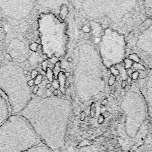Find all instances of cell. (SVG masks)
I'll use <instances>...</instances> for the list:
<instances>
[{
    "instance_id": "6da1fadb",
    "label": "cell",
    "mask_w": 152,
    "mask_h": 152,
    "mask_svg": "<svg viewBox=\"0 0 152 152\" xmlns=\"http://www.w3.org/2000/svg\"><path fill=\"white\" fill-rule=\"evenodd\" d=\"M71 112V103L67 99L32 96L18 115L29 123L41 142L54 152H61Z\"/></svg>"
},
{
    "instance_id": "7a4b0ae2",
    "label": "cell",
    "mask_w": 152,
    "mask_h": 152,
    "mask_svg": "<svg viewBox=\"0 0 152 152\" xmlns=\"http://www.w3.org/2000/svg\"><path fill=\"white\" fill-rule=\"evenodd\" d=\"M79 10L86 19L126 37L147 16L139 1H82Z\"/></svg>"
},
{
    "instance_id": "3957f363",
    "label": "cell",
    "mask_w": 152,
    "mask_h": 152,
    "mask_svg": "<svg viewBox=\"0 0 152 152\" xmlns=\"http://www.w3.org/2000/svg\"><path fill=\"white\" fill-rule=\"evenodd\" d=\"M107 69L98 49L93 44L85 41L80 43L77 47V61L73 73L77 97L88 102L104 93Z\"/></svg>"
},
{
    "instance_id": "277c9868",
    "label": "cell",
    "mask_w": 152,
    "mask_h": 152,
    "mask_svg": "<svg viewBox=\"0 0 152 152\" xmlns=\"http://www.w3.org/2000/svg\"><path fill=\"white\" fill-rule=\"evenodd\" d=\"M124 119L118 128L119 141L125 151L132 152L142 146L149 130L147 107L136 83H132L121 102Z\"/></svg>"
},
{
    "instance_id": "5b68a950",
    "label": "cell",
    "mask_w": 152,
    "mask_h": 152,
    "mask_svg": "<svg viewBox=\"0 0 152 152\" xmlns=\"http://www.w3.org/2000/svg\"><path fill=\"white\" fill-rule=\"evenodd\" d=\"M23 70L17 64L0 66V89L6 96L13 115H18L32 97Z\"/></svg>"
},
{
    "instance_id": "8992f818",
    "label": "cell",
    "mask_w": 152,
    "mask_h": 152,
    "mask_svg": "<svg viewBox=\"0 0 152 152\" xmlns=\"http://www.w3.org/2000/svg\"><path fill=\"white\" fill-rule=\"evenodd\" d=\"M41 143L29 123L12 114L0 126V152H24Z\"/></svg>"
},
{
    "instance_id": "52a82bcc",
    "label": "cell",
    "mask_w": 152,
    "mask_h": 152,
    "mask_svg": "<svg viewBox=\"0 0 152 152\" xmlns=\"http://www.w3.org/2000/svg\"><path fill=\"white\" fill-rule=\"evenodd\" d=\"M125 41L126 50L135 54L146 69L152 70V18L146 17L127 35Z\"/></svg>"
},
{
    "instance_id": "ba28073f",
    "label": "cell",
    "mask_w": 152,
    "mask_h": 152,
    "mask_svg": "<svg viewBox=\"0 0 152 152\" xmlns=\"http://www.w3.org/2000/svg\"><path fill=\"white\" fill-rule=\"evenodd\" d=\"M98 52L107 68L119 64L126 54L125 36L109 28L105 29L102 34Z\"/></svg>"
},
{
    "instance_id": "9c48e42d",
    "label": "cell",
    "mask_w": 152,
    "mask_h": 152,
    "mask_svg": "<svg viewBox=\"0 0 152 152\" xmlns=\"http://www.w3.org/2000/svg\"><path fill=\"white\" fill-rule=\"evenodd\" d=\"M35 7L33 1H0V9L8 18L20 21L27 17Z\"/></svg>"
},
{
    "instance_id": "30bf717a",
    "label": "cell",
    "mask_w": 152,
    "mask_h": 152,
    "mask_svg": "<svg viewBox=\"0 0 152 152\" xmlns=\"http://www.w3.org/2000/svg\"><path fill=\"white\" fill-rule=\"evenodd\" d=\"M135 83L145 101L149 117L152 118V70L144 73Z\"/></svg>"
},
{
    "instance_id": "8fae6325",
    "label": "cell",
    "mask_w": 152,
    "mask_h": 152,
    "mask_svg": "<svg viewBox=\"0 0 152 152\" xmlns=\"http://www.w3.org/2000/svg\"><path fill=\"white\" fill-rule=\"evenodd\" d=\"M12 115L11 109L6 96L0 89V126Z\"/></svg>"
},
{
    "instance_id": "7c38bea8",
    "label": "cell",
    "mask_w": 152,
    "mask_h": 152,
    "mask_svg": "<svg viewBox=\"0 0 152 152\" xmlns=\"http://www.w3.org/2000/svg\"><path fill=\"white\" fill-rule=\"evenodd\" d=\"M24 152H54L43 143H40L36 146L27 150Z\"/></svg>"
},
{
    "instance_id": "4fadbf2b",
    "label": "cell",
    "mask_w": 152,
    "mask_h": 152,
    "mask_svg": "<svg viewBox=\"0 0 152 152\" xmlns=\"http://www.w3.org/2000/svg\"><path fill=\"white\" fill-rule=\"evenodd\" d=\"M143 5L147 17L152 18V1H143Z\"/></svg>"
},
{
    "instance_id": "5bb4252c",
    "label": "cell",
    "mask_w": 152,
    "mask_h": 152,
    "mask_svg": "<svg viewBox=\"0 0 152 152\" xmlns=\"http://www.w3.org/2000/svg\"><path fill=\"white\" fill-rule=\"evenodd\" d=\"M68 10V7L66 4H62L60 7V12H59V16L63 20H64L65 17H67Z\"/></svg>"
},
{
    "instance_id": "9a60e30c",
    "label": "cell",
    "mask_w": 152,
    "mask_h": 152,
    "mask_svg": "<svg viewBox=\"0 0 152 152\" xmlns=\"http://www.w3.org/2000/svg\"><path fill=\"white\" fill-rule=\"evenodd\" d=\"M134 152H152V144L143 145Z\"/></svg>"
},
{
    "instance_id": "2e32d148",
    "label": "cell",
    "mask_w": 152,
    "mask_h": 152,
    "mask_svg": "<svg viewBox=\"0 0 152 152\" xmlns=\"http://www.w3.org/2000/svg\"><path fill=\"white\" fill-rule=\"evenodd\" d=\"M124 61L125 63V68L126 70L131 68V67H132V65H133L134 62L131 61V60H130L129 58H125L124 60Z\"/></svg>"
},
{
    "instance_id": "e0dca14e",
    "label": "cell",
    "mask_w": 152,
    "mask_h": 152,
    "mask_svg": "<svg viewBox=\"0 0 152 152\" xmlns=\"http://www.w3.org/2000/svg\"><path fill=\"white\" fill-rule=\"evenodd\" d=\"M46 76L47 79L50 82H52L54 81V80H53V73L52 70L49 68H47L46 71Z\"/></svg>"
},
{
    "instance_id": "ac0fdd59",
    "label": "cell",
    "mask_w": 152,
    "mask_h": 152,
    "mask_svg": "<svg viewBox=\"0 0 152 152\" xmlns=\"http://www.w3.org/2000/svg\"><path fill=\"white\" fill-rule=\"evenodd\" d=\"M128 57H129L130 60H131V61H132L134 63H138V64H140V59L138 58V57L134 54H129L128 55Z\"/></svg>"
},
{
    "instance_id": "d6986e66",
    "label": "cell",
    "mask_w": 152,
    "mask_h": 152,
    "mask_svg": "<svg viewBox=\"0 0 152 152\" xmlns=\"http://www.w3.org/2000/svg\"><path fill=\"white\" fill-rule=\"evenodd\" d=\"M42 77H43L41 74H38V76L34 79V82H35V86H38L42 82Z\"/></svg>"
},
{
    "instance_id": "ffe728a7",
    "label": "cell",
    "mask_w": 152,
    "mask_h": 152,
    "mask_svg": "<svg viewBox=\"0 0 152 152\" xmlns=\"http://www.w3.org/2000/svg\"><path fill=\"white\" fill-rule=\"evenodd\" d=\"M109 69L110 70V71H111V74L112 76H115V77H116L118 76L119 74V71L117 70V68L115 67V66H113V67H110Z\"/></svg>"
},
{
    "instance_id": "44dd1931",
    "label": "cell",
    "mask_w": 152,
    "mask_h": 152,
    "mask_svg": "<svg viewBox=\"0 0 152 152\" xmlns=\"http://www.w3.org/2000/svg\"><path fill=\"white\" fill-rule=\"evenodd\" d=\"M116 80V77L111 75L109 77L108 80V85L109 86H112L113 85V83H115V81Z\"/></svg>"
},
{
    "instance_id": "7402d4cb",
    "label": "cell",
    "mask_w": 152,
    "mask_h": 152,
    "mask_svg": "<svg viewBox=\"0 0 152 152\" xmlns=\"http://www.w3.org/2000/svg\"><path fill=\"white\" fill-rule=\"evenodd\" d=\"M4 58V53H3V49H2V45L0 42V66L2 65V62Z\"/></svg>"
},
{
    "instance_id": "603a6c76",
    "label": "cell",
    "mask_w": 152,
    "mask_h": 152,
    "mask_svg": "<svg viewBox=\"0 0 152 152\" xmlns=\"http://www.w3.org/2000/svg\"><path fill=\"white\" fill-rule=\"evenodd\" d=\"M131 76H132V79L134 80H137L138 79H139V76H140V73L139 72L137 71H134L132 73V75H131Z\"/></svg>"
},
{
    "instance_id": "cb8c5ba5",
    "label": "cell",
    "mask_w": 152,
    "mask_h": 152,
    "mask_svg": "<svg viewBox=\"0 0 152 152\" xmlns=\"http://www.w3.org/2000/svg\"><path fill=\"white\" fill-rule=\"evenodd\" d=\"M38 44L37 43H33L30 44V46H29V48H30V49L31 51H34V52H35V51H36L37 49H38Z\"/></svg>"
},
{
    "instance_id": "d4e9b609",
    "label": "cell",
    "mask_w": 152,
    "mask_h": 152,
    "mask_svg": "<svg viewBox=\"0 0 152 152\" xmlns=\"http://www.w3.org/2000/svg\"><path fill=\"white\" fill-rule=\"evenodd\" d=\"M52 87L54 88L55 90H58V88L60 87V84H59V82L57 80H54L52 82Z\"/></svg>"
},
{
    "instance_id": "484cf974",
    "label": "cell",
    "mask_w": 152,
    "mask_h": 152,
    "mask_svg": "<svg viewBox=\"0 0 152 152\" xmlns=\"http://www.w3.org/2000/svg\"><path fill=\"white\" fill-rule=\"evenodd\" d=\"M38 72L36 70H33L30 73V78L31 79H35L38 76Z\"/></svg>"
},
{
    "instance_id": "4316f807",
    "label": "cell",
    "mask_w": 152,
    "mask_h": 152,
    "mask_svg": "<svg viewBox=\"0 0 152 152\" xmlns=\"http://www.w3.org/2000/svg\"><path fill=\"white\" fill-rule=\"evenodd\" d=\"M48 61L46 60H45L42 62V70L45 71H46L47 68H48Z\"/></svg>"
},
{
    "instance_id": "83f0119b",
    "label": "cell",
    "mask_w": 152,
    "mask_h": 152,
    "mask_svg": "<svg viewBox=\"0 0 152 152\" xmlns=\"http://www.w3.org/2000/svg\"><path fill=\"white\" fill-rule=\"evenodd\" d=\"M4 58L5 59V60H7V61H9V62H12L13 61L12 57H11V55H10V54H8V53H7V54H5V55H4Z\"/></svg>"
},
{
    "instance_id": "f1b7e54d",
    "label": "cell",
    "mask_w": 152,
    "mask_h": 152,
    "mask_svg": "<svg viewBox=\"0 0 152 152\" xmlns=\"http://www.w3.org/2000/svg\"><path fill=\"white\" fill-rule=\"evenodd\" d=\"M83 31L85 33H88V32L90 31V28L89 27V26L88 25L85 24L83 26Z\"/></svg>"
},
{
    "instance_id": "f546056e",
    "label": "cell",
    "mask_w": 152,
    "mask_h": 152,
    "mask_svg": "<svg viewBox=\"0 0 152 152\" xmlns=\"http://www.w3.org/2000/svg\"><path fill=\"white\" fill-rule=\"evenodd\" d=\"M27 85L29 87H33L35 86V82H34L33 79H30L27 80Z\"/></svg>"
},
{
    "instance_id": "4dcf8cb0",
    "label": "cell",
    "mask_w": 152,
    "mask_h": 152,
    "mask_svg": "<svg viewBox=\"0 0 152 152\" xmlns=\"http://www.w3.org/2000/svg\"><path fill=\"white\" fill-rule=\"evenodd\" d=\"M39 86H35L33 87V88H32V93L34 94H36L38 93V91H39Z\"/></svg>"
},
{
    "instance_id": "1f68e13d",
    "label": "cell",
    "mask_w": 152,
    "mask_h": 152,
    "mask_svg": "<svg viewBox=\"0 0 152 152\" xmlns=\"http://www.w3.org/2000/svg\"><path fill=\"white\" fill-rule=\"evenodd\" d=\"M52 92L49 89H47L46 91V95L47 97H49L52 96Z\"/></svg>"
},
{
    "instance_id": "d6a6232c",
    "label": "cell",
    "mask_w": 152,
    "mask_h": 152,
    "mask_svg": "<svg viewBox=\"0 0 152 152\" xmlns=\"http://www.w3.org/2000/svg\"><path fill=\"white\" fill-rule=\"evenodd\" d=\"M58 90H54V91H52V94H53V96H55V97H57V96L58 95Z\"/></svg>"
},
{
    "instance_id": "836d02e7",
    "label": "cell",
    "mask_w": 152,
    "mask_h": 152,
    "mask_svg": "<svg viewBox=\"0 0 152 152\" xmlns=\"http://www.w3.org/2000/svg\"><path fill=\"white\" fill-rule=\"evenodd\" d=\"M132 73H133V71H132V69H131V68L128 69L127 71V74L128 76H131V75H132Z\"/></svg>"
},
{
    "instance_id": "e575fe53",
    "label": "cell",
    "mask_w": 152,
    "mask_h": 152,
    "mask_svg": "<svg viewBox=\"0 0 152 152\" xmlns=\"http://www.w3.org/2000/svg\"><path fill=\"white\" fill-rule=\"evenodd\" d=\"M107 103H108L107 99H104V100H102V102L101 104H102V105L104 106V105H106L107 104Z\"/></svg>"
},
{
    "instance_id": "d590c367",
    "label": "cell",
    "mask_w": 152,
    "mask_h": 152,
    "mask_svg": "<svg viewBox=\"0 0 152 152\" xmlns=\"http://www.w3.org/2000/svg\"><path fill=\"white\" fill-rule=\"evenodd\" d=\"M46 87L47 89H50L51 87H52V84L51 83H48L46 85Z\"/></svg>"
},
{
    "instance_id": "8d00e7d4",
    "label": "cell",
    "mask_w": 152,
    "mask_h": 152,
    "mask_svg": "<svg viewBox=\"0 0 152 152\" xmlns=\"http://www.w3.org/2000/svg\"><path fill=\"white\" fill-rule=\"evenodd\" d=\"M28 73H29V71L27 70H26V69H24V70H23V74H24L25 76L28 75Z\"/></svg>"
},
{
    "instance_id": "74e56055",
    "label": "cell",
    "mask_w": 152,
    "mask_h": 152,
    "mask_svg": "<svg viewBox=\"0 0 152 152\" xmlns=\"http://www.w3.org/2000/svg\"><path fill=\"white\" fill-rule=\"evenodd\" d=\"M67 60V62H68V63H72V62L73 61V59L71 57H68Z\"/></svg>"
},
{
    "instance_id": "f35d334b",
    "label": "cell",
    "mask_w": 152,
    "mask_h": 152,
    "mask_svg": "<svg viewBox=\"0 0 152 152\" xmlns=\"http://www.w3.org/2000/svg\"><path fill=\"white\" fill-rule=\"evenodd\" d=\"M41 74L42 77L45 76H46V71H43V70H42V71H41V74Z\"/></svg>"
},
{
    "instance_id": "ab89813d",
    "label": "cell",
    "mask_w": 152,
    "mask_h": 152,
    "mask_svg": "<svg viewBox=\"0 0 152 152\" xmlns=\"http://www.w3.org/2000/svg\"><path fill=\"white\" fill-rule=\"evenodd\" d=\"M126 82H123L122 83V88H125V87H126Z\"/></svg>"
},
{
    "instance_id": "60d3db41",
    "label": "cell",
    "mask_w": 152,
    "mask_h": 152,
    "mask_svg": "<svg viewBox=\"0 0 152 152\" xmlns=\"http://www.w3.org/2000/svg\"><path fill=\"white\" fill-rule=\"evenodd\" d=\"M132 78L131 77H128L127 78V81H128V82L131 83V82H132Z\"/></svg>"
},
{
    "instance_id": "b9f144b4",
    "label": "cell",
    "mask_w": 152,
    "mask_h": 152,
    "mask_svg": "<svg viewBox=\"0 0 152 152\" xmlns=\"http://www.w3.org/2000/svg\"><path fill=\"white\" fill-rule=\"evenodd\" d=\"M106 109L105 108V107H103L102 108V111H101L102 112L104 113V112H106V109Z\"/></svg>"
},
{
    "instance_id": "7bdbcfd3",
    "label": "cell",
    "mask_w": 152,
    "mask_h": 152,
    "mask_svg": "<svg viewBox=\"0 0 152 152\" xmlns=\"http://www.w3.org/2000/svg\"><path fill=\"white\" fill-rule=\"evenodd\" d=\"M82 119L83 120V119L85 118V113H84V112H82Z\"/></svg>"
},
{
    "instance_id": "ee69618b",
    "label": "cell",
    "mask_w": 152,
    "mask_h": 152,
    "mask_svg": "<svg viewBox=\"0 0 152 152\" xmlns=\"http://www.w3.org/2000/svg\"><path fill=\"white\" fill-rule=\"evenodd\" d=\"M2 24H1V23H0V28H2Z\"/></svg>"
}]
</instances>
